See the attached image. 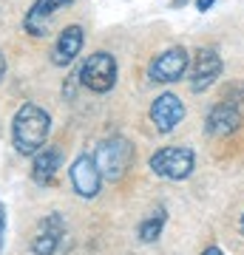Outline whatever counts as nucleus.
<instances>
[{
	"label": "nucleus",
	"instance_id": "f257e3e1",
	"mask_svg": "<svg viewBox=\"0 0 244 255\" xmlns=\"http://www.w3.org/2000/svg\"><path fill=\"white\" fill-rule=\"evenodd\" d=\"M48 130H51V117L40 105H31V102L20 105V111L14 114V122H11V139H14V147L20 153H37L45 145Z\"/></svg>",
	"mask_w": 244,
	"mask_h": 255
},
{
	"label": "nucleus",
	"instance_id": "f03ea898",
	"mask_svg": "<svg viewBox=\"0 0 244 255\" xmlns=\"http://www.w3.org/2000/svg\"><path fill=\"white\" fill-rule=\"evenodd\" d=\"M131 156H134L131 142L117 136V139H105V142L94 150V162H97L100 176L105 182H119V179L125 176V170L131 167Z\"/></svg>",
	"mask_w": 244,
	"mask_h": 255
},
{
	"label": "nucleus",
	"instance_id": "7ed1b4c3",
	"mask_svg": "<svg viewBox=\"0 0 244 255\" xmlns=\"http://www.w3.org/2000/svg\"><path fill=\"white\" fill-rule=\"evenodd\" d=\"M80 82L94 94H108L117 85V60L108 51L91 54L80 68Z\"/></svg>",
	"mask_w": 244,
	"mask_h": 255
},
{
	"label": "nucleus",
	"instance_id": "20e7f679",
	"mask_svg": "<svg viewBox=\"0 0 244 255\" xmlns=\"http://www.w3.org/2000/svg\"><path fill=\"white\" fill-rule=\"evenodd\" d=\"M193 164H196V156L190 147H162L151 156V170L162 179H173V182H182L193 173Z\"/></svg>",
	"mask_w": 244,
	"mask_h": 255
},
{
	"label": "nucleus",
	"instance_id": "39448f33",
	"mask_svg": "<svg viewBox=\"0 0 244 255\" xmlns=\"http://www.w3.org/2000/svg\"><path fill=\"white\" fill-rule=\"evenodd\" d=\"M188 63H190L188 51H185L182 46H173V48H168V51H162V54L154 57V63H151L148 74H151V80L154 82H176V80L185 77Z\"/></svg>",
	"mask_w": 244,
	"mask_h": 255
},
{
	"label": "nucleus",
	"instance_id": "423d86ee",
	"mask_svg": "<svg viewBox=\"0 0 244 255\" xmlns=\"http://www.w3.org/2000/svg\"><path fill=\"white\" fill-rule=\"evenodd\" d=\"M68 173H71V184L74 190H77V196H82V199H94L97 193H100V167H97V162H94V156L82 153L77 156L71 162V167H68Z\"/></svg>",
	"mask_w": 244,
	"mask_h": 255
},
{
	"label": "nucleus",
	"instance_id": "0eeeda50",
	"mask_svg": "<svg viewBox=\"0 0 244 255\" xmlns=\"http://www.w3.org/2000/svg\"><path fill=\"white\" fill-rule=\"evenodd\" d=\"M222 77V57L216 48H199L196 60H193V71H190V88L199 94L208 91L210 85Z\"/></svg>",
	"mask_w": 244,
	"mask_h": 255
},
{
	"label": "nucleus",
	"instance_id": "6e6552de",
	"mask_svg": "<svg viewBox=\"0 0 244 255\" xmlns=\"http://www.w3.org/2000/svg\"><path fill=\"white\" fill-rule=\"evenodd\" d=\"M185 119V105L176 94H162L151 105V122L159 133H171L173 128Z\"/></svg>",
	"mask_w": 244,
	"mask_h": 255
},
{
	"label": "nucleus",
	"instance_id": "1a4fd4ad",
	"mask_svg": "<svg viewBox=\"0 0 244 255\" xmlns=\"http://www.w3.org/2000/svg\"><path fill=\"white\" fill-rule=\"evenodd\" d=\"M242 119H244V111L236 108L233 102H219L213 105L208 114V122H205V130L213 133V136H227V133H236L242 128Z\"/></svg>",
	"mask_w": 244,
	"mask_h": 255
},
{
	"label": "nucleus",
	"instance_id": "9d476101",
	"mask_svg": "<svg viewBox=\"0 0 244 255\" xmlns=\"http://www.w3.org/2000/svg\"><path fill=\"white\" fill-rule=\"evenodd\" d=\"M71 3H77V0H37L34 6L28 9L26 20H23L26 31L28 34H34V37H43L45 31H48L51 17H54L63 6H71Z\"/></svg>",
	"mask_w": 244,
	"mask_h": 255
},
{
	"label": "nucleus",
	"instance_id": "9b49d317",
	"mask_svg": "<svg viewBox=\"0 0 244 255\" xmlns=\"http://www.w3.org/2000/svg\"><path fill=\"white\" fill-rule=\"evenodd\" d=\"M63 233H65L63 219H60L57 213H51L48 219L40 221L37 236H34V241H31V253H34V255H54L57 247H60V238H63Z\"/></svg>",
	"mask_w": 244,
	"mask_h": 255
},
{
	"label": "nucleus",
	"instance_id": "f8f14e48",
	"mask_svg": "<svg viewBox=\"0 0 244 255\" xmlns=\"http://www.w3.org/2000/svg\"><path fill=\"white\" fill-rule=\"evenodd\" d=\"M82 43H85V37H82V28L80 26L63 28L60 37H57V43H54V51H51V63L60 65V68L71 65L74 60H77V54H80Z\"/></svg>",
	"mask_w": 244,
	"mask_h": 255
},
{
	"label": "nucleus",
	"instance_id": "ddd939ff",
	"mask_svg": "<svg viewBox=\"0 0 244 255\" xmlns=\"http://www.w3.org/2000/svg\"><path fill=\"white\" fill-rule=\"evenodd\" d=\"M60 153L57 150H37L34 164H31V179L37 184H51L54 182L57 170H60Z\"/></svg>",
	"mask_w": 244,
	"mask_h": 255
},
{
	"label": "nucleus",
	"instance_id": "4468645a",
	"mask_svg": "<svg viewBox=\"0 0 244 255\" xmlns=\"http://www.w3.org/2000/svg\"><path fill=\"white\" fill-rule=\"evenodd\" d=\"M165 221H168V213H165V210H156L151 219H145L142 224H139V230H136V233H139V238H142V241H148V244H151V241H156V238L162 236Z\"/></svg>",
	"mask_w": 244,
	"mask_h": 255
},
{
	"label": "nucleus",
	"instance_id": "2eb2a0df",
	"mask_svg": "<svg viewBox=\"0 0 244 255\" xmlns=\"http://www.w3.org/2000/svg\"><path fill=\"white\" fill-rule=\"evenodd\" d=\"M222 100H225V102H233L236 108H242V111H244V82H233L230 88H225Z\"/></svg>",
	"mask_w": 244,
	"mask_h": 255
},
{
	"label": "nucleus",
	"instance_id": "dca6fc26",
	"mask_svg": "<svg viewBox=\"0 0 244 255\" xmlns=\"http://www.w3.org/2000/svg\"><path fill=\"white\" fill-rule=\"evenodd\" d=\"M213 3H216V0H196V9H199V11H208Z\"/></svg>",
	"mask_w": 244,
	"mask_h": 255
},
{
	"label": "nucleus",
	"instance_id": "f3484780",
	"mask_svg": "<svg viewBox=\"0 0 244 255\" xmlns=\"http://www.w3.org/2000/svg\"><path fill=\"white\" fill-rule=\"evenodd\" d=\"M3 230H6V216H3V207H0V250H3Z\"/></svg>",
	"mask_w": 244,
	"mask_h": 255
},
{
	"label": "nucleus",
	"instance_id": "a211bd4d",
	"mask_svg": "<svg viewBox=\"0 0 244 255\" xmlns=\"http://www.w3.org/2000/svg\"><path fill=\"white\" fill-rule=\"evenodd\" d=\"M202 255H225V253H222V250H219V247L213 244V247H208V250H205Z\"/></svg>",
	"mask_w": 244,
	"mask_h": 255
},
{
	"label": "nucleus",
	"instance_id": "6ab92c4d",
	"mask_svg": "<svg viewBox=\"0 0 244 255\" xmlns=\"http://www.w3.org/2000/svg\"><path fill=\"white\" fill-rule=\"evenodd\" d=\"M3 77H6V57L0 54V82H3Z\"/></svg>",
	"mask_w": 244,
	"mask_h": 255
},
{
	"label": "nucleus",
	"instance_id": "aec40b11",
	"mask_svg": "<svg viewBox=\"0 0 244 255\" xmlns=\"http://www.w3.org/2000/svg\"><path fill=\"white\" fill-rule=\"evenodd\" d=\"M239 227H242V233H244V216H242V224H239Z\"/></svg>",
	"mask_w": 244,
	"mask_h": 255
}]
</instances>
